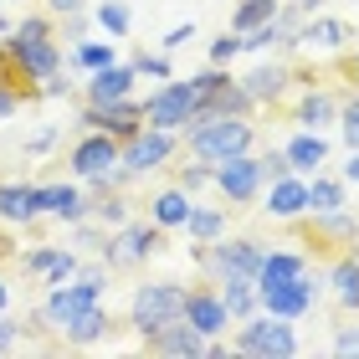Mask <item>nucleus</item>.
Here are the masks:
<instances>
[{
    "instance_id": "79ce46f5",
    "label": "nucleus",
    "mask_w": 359,
    "mask_h": 359,
    "mask_svg": "<svg viewBox=\"0 0 359 359\" xmlns=\"http://www.w3.org/2000/svg\"><path fill=\"white\" fill-rule=\"evenodd\" d=\"M195 41V21H180L170 36H159V52H180V46H190Z\"/></svg>"
},
{
    "instance_id": "0eeeda50",
    "label": "nucleus",
    "mask_w": 359,
    "mask_h": 359,
    "mask_svg": "<svg viewBox=\"0 0 359 359\" xmlns=\"http://www.w3.org/2000/svg\"><path fill=\"white\" fill-rule=\"evenodd\" d=\"M195 83V97H201V113H236V118H252L257 103L247 97V88H241V77H231L226 67H216L210 62L205 72L190 77Z\"/></svg>"
},
{
    "instance_id": "2eb2a0df",
    "label": "nucleus",
    "mask_w": 359,
    "mask_h": 359,
    "mask_svg": "<svg viewBox=\"0 0 359 359\" xmlns=\"http://www.w3.org/2000/svg\"><path fill=\"white\" fill-rule=\"evenodd\" d=\"M241 88H247V97L257 108H272V103H283V97L298 88V72H292L287 62H257V67L241 77Z\"/></svg>"
},
{
    "instance_id": "2f4dec72",
    "label": "nucleus",
    "mask_w": 359,
    "mask_h": 359,
    "mask_svg": "<svg viewBox=\"0 0 359 359\" xmlns=\"http://www.w3.org/2000/svg\"><path fill=\"white\" fill-rule=\"evenodd\" d=\"M190 241H216V236H226V210H216V205H190V216H185V226H180Z\"/></svg>"
},
{
    "instance_id": "c85d7f7f",
    "label": "nucleus",
    "mask_w": 359,
    "mask_h": 359,
    "mask_svg": "<svg viewBox=\"0 0 359 359\" xmlns=\"http://www.w3.org/2000/svg\"><path fill=\"white\" fill-rule=\"evenodd\" d=\"M216 287H221V303H226V318L231 323L257 313V283L252 277H226V283H216Z\"/></svg>"
},
{
    "instance_id": "ddd939ff",
    "label": "nucleus",
    "mask_w": 359,
    "mask_h": 359,
    "mask_svg": "<svg viewBox=\"0 0 359 359\" xmlns=\"http://www.w3.org/2000/svg\"><path fill=\"white\" fill-rule=\"evenodd\" d=\"M210 185H216L231 205H252L257 195H262V185H267V180H262V159H257L252 149H247V154L221 159V165H216V180H210Z\"/></svg>"
},
{
    "instance_id": "b1692460",
    "label": "nucleus",
    "mask_w": 359,
    "mask_h": 359,
    "mask_svg": "<svg viewBox=\"0 0 359 359\" xmlns=\"http://www.w3.org/2000/svg\"><path fill=\"white\" fill-rule=\"evenodd\" d=\"M308 241H329L339 252H359V216H349V210H323V216H313V236Z\"/></svg>"
},
{
    "instance_id": "09e8293b",
    "label": "nucleus",
    "mask_w": 359,
    "mask_h": 359,
    "mask_svg": "<svg viewBox=\"0 0 359 359\" xmlns=\"http://www.w3.org/2000/svg\"><path fill=\"white\" fill-rule=\"evenodd\" d=\"M339 180H344V185H359V149H349V159H344V175H339Z\"/></svg>"
},
{
    "instance_id": "a19ab883",
    "label": "nucleus",
    "mask_w": 359,
    "mask_h": 359,
    "mask_svg": "<svg viewBox=\"0 0 359 359\" xmlns=\"http://www.w3.org/2000/svg\"><path fill=\"white\" fill-rule=\"evenodd\" d=\"M257 159H262V180H267V185H272V180H283V175H292L283 149H267V154H257ZM267 185H262V190H267Z\"/></svg>"
},
{
    "instance_id": "72a5a7b5",
    "label": "nucleus",
    "mask_w": 359,
    "mask_h": 359,
    "mask_svg": "<svg viewBox=\"0 0 359 359\" xmlns=\"http://www.w3.org/2000/svg\"><path fill=\"white\" fill-rule=\"evenodd\" d=\"M277 6H283V0H236V6H231V31L247 36V31H257L262 21H272Z\"/></svg>"
},
{
    "instance_id": "5fc2aeb1",
    "label": "nucleus",
    "mask_w": 359,
    "mask_h": 359,
    "mask_svg": "<svg viewBox=\"0 0 359 359\" xmlns=\"http://www.w3.org/2000/svg\"><path fill=\"white\" fill-rule=\"evenodd\" d=\"M0 6H6V0H0Z\"/></svg>"
},
{
    "instance_id": "864d4df0",
    "label": "nucleus",
    "mask_w": 359,
    "mask_h": 359,
    "mask_svg": "<svg viewBox=\"0 0 359 359\" xmlns=\"http://www.w3.org/2000/svg\"><path fill=\"white\" fill-rule=\"evenodd\" d=\"M0 247H6V241H0Z\"/></svg>"
},
{
    "instance_id": "412c9836",
    "label": "nucleus",
    "mask_w": 359,
    "mask_h": 359,
    "mask_svg": "<svg viewBox=\"0 0 359 359\" xmlns=\"http://www.w3.org/2000/svg\"><path fill=\"white\" fill-rule=\"evenodd\" d=\"M292 123H298V128H313V134L334 128V123H339V97H334L329 88H313V93H303L298 103H292Z\"/></svg>"
},
{
    "instance_id": "7ed1b4c3",
    "label": "nucleus",
    "mask_w": 359,
    "mask_h": 359,
    "mask_svg": "<svg viewBox=\"0 0 359 359\" xmlns=\"http://www.w3.org/2000/svg\"><path fill=\"white\" fill-rule=\"evenodd\" d=\"M185 298H190V287H185V283H175V277L139 283V287H134V298H128V323H134V329L149 339V334L165 329V323L185 318Z\"/></svg>"
},
{
    "instance_id": "8fccbe9b",
    "label": "nucleus",
    "mask_w": 359,
    "mask_h": 359,
    "mask_svg": "<svg viewBox=\"0 0 359 359\" xmlns=\"http://www.w3.org/2000/svg\"><path fill=\"white\" fill-rule=\"evenodd\" d=\"M292 6H298L303 15H318V11H323V0H292Z\"/></svg>"
},
{
    "instance_id": "a878e982",
    "label": "nucleus",
    "mask_w": 359,
    "mask_h": 359,
    "mask_svg": "<svg viewBox=\"0 0 359 359\" xmlns=\"http://www.w3.org/2000/svg\"><path fill=\"white\" fill-rule=\"evenodd\" d=\"M93 201L77 185H41V216H57V221H88Z\"/></svg>"
},
{
    "instance_id": "9b49d317",
    "label": "nucleus",
    "mask_w": 359,
    "mask_h": 359,
    "mask_svg": "<svg viewBox=\"0 0 359 359\" xmlns=\"http://www.w3.org/2000/svg\"><path fill=\"white\" fill-rule=\"evenodd\" d=\"M354 36L359 31L344 21V15H313V21H303V31H298V52L303 57H313V62H329V57H344L349 46H354Z\"/></svg>"
},
{
    "instance_id": "f3484780",
    "label": "nucleus",
    "mask_w": 359,
    "mask_h": 359,
    "mask_svg": "<svg viewBox=\"0 0 359 359\" xmlns=\"http://www.w3.org/2000/svg\"><path fill=\"white\" fill-rule=\"evenodd\" d=\"M21 267L31 277H41V287H57V283H67V277H77V247H31L21 257Z\"/></svg>"
},
{
    "instance_id": "f257e3e1",
    "label": "nucleus",
    "mask_w": 359,
    "mask_h": 359,
    "mask_svg": "<svg viewBox=\"0 0 359 359\" xmlns=\"http://www.w3.org/2000/svg\"><path fill=\"white\" fill-rule=\"evenodd\" d=\"M185 144H190L195 159L221 165V159L247 154L252 144H257V123L252 118H236V113H201V118L185 128Z\"/></svg>"
},
{
    "instance_id": "dca6fc26",
    "label": "nucleus",
    "mask_w": 359,
    "mask_h": 359,
    "mask_svg": "<svg viewBox=\"0 0 359 359\" xmlns=\"http://www.w3.org/2000/svg\"><path fill=\"white\" fill-rule=\"evenodd\" d=\"M185 318H190L205 339H221L226 329H231V318H226V303H221V287H216V283L190 287V298H185Z\"/></svg>"
},
{
    "instance_id": "4be33fe9",
    "label": "nucleus",
    "mask_w": 359,
    "mask_h": 359,
    "mask_svg": "<svg viewBox=\"0 0 359 359\" xmlns=\"http://www.w3.org/2000/svg\"><path fill=\"white\" fill-rule=\"evenodd\" d=\"M41 216V185H26V180H6L0 185V221H36Z\"/></svg>"
},
{
    "instance_id": "f704fd0d",
    "label": "nucleus",
    "mask_w": 359,
    "mask_h": 359,
    "mask_svg": "<svg viewBox=\"0 0 359 359\" xmlns=\"http://www.w3.org/2000/svg\"><path fill=\"white\" fill-rule=\"evenodd\" d=\"M67 62L77 72H97V67H108V62H118V52H113V41H77Z\"/></svg>"
},
{
    "instance_id": "20e7f679",
    "label": "nucleus",
    "mask_w": 359,
    "mask_h": 359,
    "mask_svg": "<svg viewBox=\"0 0 359 359\" xmlns=\"http://www.w3.org/2000/svg\"><path fill=\"white\" fill-rule=\"evenodd\" d=\"M0 57H6L26 83H46V77H57L62 62H67L62 46H57V31H6Z\"/></svg>"
},
{
    "instance_id": "f03ea898",
    "label": "nucleus",
    "mask_w": 359,
    "mask_h": 359,
    "mask_svg": "<svg viewBox=\"0 0 359 359\" xmlns=\"http://www.w3.org/2000/svg\"><path fill=\"white\" fill-rule=\"evenodd\" d=\"M103 287H108V262H97V267H88V272L77 267V277L46 287V298H41V323H46V329H67L83 308L103 303Z\"/></svg>"
},
{
    "instance_id": "393cba45",
    "label": "nucleus",
    "mask_w": 359,
    "mask_h": 359,
    "mask_svg": "<svg viewBox=\"0 0 359 359\" xmlns=\"http://www.w3.org/2000/svg\"><path fill=\"white\" fill-rule=\"evenodd\" d=\"M323 283H329V292L339 298V308L359 313V252H339L334 267L323 272Z\"/></svg>"
},
{
    "instance_id": "cd10ccee",
    "label": "nucleus",
    "mask_w": 359,
    "mask_h": 359,
    "mask_svg": "<svg viewBox=\"0 0 359 359\" xmlns=\"http://www.w3.org/2000/svg\"><path fill=\"white\" fill-rule=\"evenodd\" d=\"M308 272V257L303 252H262V267H257V287H272V283H292V277Z\"/></svg>"
},
{
    "instance_id": "ea45409f",
    "label": "nucleus",
    "mask_w": 359,
    "mask_h": 359,
    "mask_svg": "<svg viewBox=\"0 0 359 359\" xmlns=\"http://www.w3.org/2000/svg\"><path fill=\"white\" fill-rule=\"evenodd\" d=\"M236 57H241V31H226V36L210 41V62H216V67H226V62H236Z\"/></svg>"
},
{
    "instance_id": "603ef678",
    "label": "nucleus",
    "mask_w": 359,
    "mask_h": 359,
    "mask_svg": "<svg viewBox=\"0 0 359 359\" xmlns=\"http://www.w3.org/2000/svg\"><path fill=\"white\" fill-rule=\"evenodd\" d=\"M6 31H11V15H6V11H0V36H6Z\"/></svg>"
},
{
    "instance_id": "c03bdc74",
    "label": "nucleus",
    "mask_w": 359,
    "mask_h": 359,
    "mask_svg": "<svg viewBox=\"0 0 359 359\" xmlns=\"http://www.w3.org/2000/svg\"><path fill=\"white\" fill-rule=\"evenodd\" d=\"M52 144H57V128H36V134L26 139V154H46Z\"/></svg>"
},
{
    "instance_id": "c756f323",
    "label": "nucleus",
    "mask_w": 359,
    "mask_h": 359,
    "mask_svg": "<svg viewBox=\"0 0 359 359\" xmlns=\"http://www.w3.org/2000/svg\"><path fill=\"white\" fill-rule=\"evenodd\" d=\"M108 323H113V318H108V308H103V303H93V308H83V313H77L62 334H67V344L83 349V344H97V339L108 334Z\"/></svg>"
},
{
    "instance_id": "7c9ffc66",
    "label": "nucleus",
    "mask_w": 359,
    "mask_h": 359,
    "mask_svg": "<svg viewBox=\"0 0 359 359\" xmlns=\"http://www.w3.org/2000/svg\"><path fill=\"white\" fill-rule=\"evenodd\" d=\"M344 180H329V175H318L308 180V216H323V210H344Z\"/></svg>"
},
{
    "instance_id": "37998d69",
    "label": "nucleus",
    "mask_w": 359,
    "mask_h": 359,
    "mask_svg": "<svg viewBox=\"0 0 359 359\" xmlns=\"http://www.w3.org/2000/svg\"><path fill=\"white\" fill-rule=\"evenodd\" d=\"M15 344H21V323H15L6 308H0V354H11Z\"/></svg>"
},
{
    "instance_id": "423d86ee",
    "label": "nucleus",
    "mask_w": 359,
    "mask_h": 359,
    "mask_svg": "<svg viewBox=\"0 0 359 359\" xmlns=\"http://www.w3.org/2000/svg\"><path fill=\"white\" fill-rule=\"evenodd\" d=\"M195 118H201V97H195V83H190V77H165V83L144 97V123H149V128L185 134Z\"/></svg>"
},
{
    "instance_id": "49530a36",
    "label": "nucleus",
    "mask_w": 359,
    "mask_h": 359,
    "mask_svg": "<svg viewBox=\"0 0 359 359\" xmlns=\"http://www.w3.org/2000/svg\"><path fill=\"white\" fill-rule=\"evenodd\" d=\"M339 62H344V77H349V83L359 88V46H349V52L339 57Z\"/></svg>"
},
{
    "instance_id": "3c124183",
    "label": "nucleus",
    "mask_w": 359,
    "mask_h": 359,
    "mask_svg": "<svg viewBox=\"0 0 359 359\" xmlns=\"http://www.w3.org/2000/svg\"><path fill=\"white\" fill-rule=\"evenodd\" d=\"M0 308H11V287H6V277H0Z\"/></svg>"
},
{
    "instance_id": "6e6552de",
    "label": "nucleus",
    "mask_w": 359,
    "mask_h": 359,
    "mask_svg": "<svg viewBox=\"0 0 359 359\" xmlns=\"http://www.w3.org/2000/svg\"><path fill=\"white\" fill-rule=\"evenodd\" d=\"M149 252H159V226L154 221H134V216L123 226H113V236L97 241V257H103L108 267H139Z\"/></svg>"
},
{
    "instance_id": "f8f14e48",
    "label": "nucleus",
    "mask_w": 359,
    "mask_h": 359,
    "mask_svg": "<svg viewBox=\"0 0 359 359\" xmlns=\"http://www.w3.org/2000/svg\"><path fill=\"white\" fill-rule=\"evenodd\" d=\"M318 292H323V277H292V283H272V287H257V308L272 318H292L298 323L308 308L318 303Z\"/></svg>"
},
{
    "instance_id": "6ab92c4d",
    "label": "nucleus",
    "mask_w": 359,
    "mask_h": 359,
    "mask_svg": "<svg viewBox=\"0 0 359 359\" xmlns=\"http://www.w3.org/2000/svg\"><path fill=\"white\" fill-rule=\"evenodd\" d=\"M154 354H170V359H201L205 354V334L195 329L190 318H175V323H165L159 334H149L144 339Z\"/></svg>"
},
{
    "instance_id": "e433bc0d",
    "label": "nucleus",
    "mask_w": 359,
    "mask_h": 359,
    "mask_svg": "<svg viewBox=\"0 0 359 359\" xmlns=\"http://www.w3.org/2000/svg\"><path fill=\"white\" fill-rule=\"evenodd\" d=\"M210 180H216V165H210V159H190V165H180V170H175V185H180V190H190V195H195V190H205Z\"/></svg>"
},
{
    "instance_id": "aec40b11",
    "label": "nucleus",
    "mask_w": 359,
    "mask_h": 359,
    "mask_svg": "<svg viewBox=\"0 0 359 359\" xmlns=\"http://www.w3.org/2000/svg\"><path fill=\"white\" fill-rule=\"evenodd\" d=\"M134 62H108V67L88 72V103H118V97H134Z\"/></svg>"
},
{
    "instance_id": "a18cd8bd",
    "label": "nucleus",
    "mask_w": 359,
    "mask_h": 359,
    "mask_svg": "<svg viewBox=\"0 0 359 359\" xmlns=\"http://www.w3.org/2000/svg\"><path fill=\"white\" fill-rule=\"evenodd\" d=\"M62 36H67V41H83V36H88V15H83V11H77V15H72V21H67V26H62Z\"/></svg>"
},
{
    "instance_id": "bb28decb",
    "label": "nucleus",
    "mask_w": 359,
    "mask_h": 359,
    "mask_svg": "<svg viewBox=\"0 0 359 359\" xmlns=\"http://www.w3.org/2000/svg\"><path fill=\"white\" fill-rule=\"evenodd\" d=\"M190 190H180V185H165L149 201V221L159 226V231H180V226H185V216H190Z\"/></svg>"
},
{
    "instance_id": "39448f33",
    "label": "nucleus",
    "mask_w": 359,
    "mask_h": 359,
    "mask_svg": "<svg viewBox=\"0 0 359 359\" xmlns=\"http://www.w3.org/2000/svg\"><path fill=\"white\" fill-rule=\"evenodd\" d=\"M231 349L247 354V359H292L303 344H298V329H292V318H272V313H262V308H257L252 318H241Z\"/></svg>"
},
{
    "instance_id": "4468645a",
    "label": "nucleus",
    "mask_w": 359,
    "mask_h": 359,
    "mask_svg": "<svg viewBox=\"0 0 359 359\" xmlns=\"http://www.w3.org/2000/svg\"><path fill=\"white\" fill-rule=\"evenodd\" d=\"M83 128H97V134H113V139H134L144 128V103L139 97H118V103H88L83 108Z\"/></svg>"
},
{
    "instance_id": "9d476101",
    "label": "nucleus",
    "mask_w": 359,
    "mask_h": 359,
    "mask_svg": "<svg viewBox=\"0 0 359 359\" xmlns=\"http://www.w3.org/2000/svg\"><path fill=\"white\" fill-rule=\"evenodd\" d=\"M180 149V134H170V128H149L144 123L134 139H123L118 144V165L128 170V175H154V170H165V159Z\"/></svg>"
},
{
    "instance_id": "5701e85b",
    "label": "nucleus",
    "mask_w": 359,
    "mask_h": 359,
    "mask_svg": "<svg viewBox=\"0 0 359 359\" xmlns=\"http://www.w3.org/2000/svg\"><path fill=\"white\" fill-rule=\"evenodd\" d=\"M283 154H287L292 175H313V170H323V159H329V139L313 134V128H298V134L283 144Z\"/></svg>"
},
{
    "instance_id": "58836bf2",
    "label": "nucleus",
    "mask_w": 359,
    "mask_h": 359,
    "mask_svg": "<svg viewBox=\"0 0 359 359\" xmlns=\"http://www.w3.org/2000/svg\"><path fill=\"white\" fill-rule=\"evenodd\" d=\"M134 72H139V77H154V83H165V77H175L170 52H139V57H134Z\"/></svg>"
},
{
    "instance_id": "a211bd4d",
    "label": "nucleus",
    "mask_w": 359,
    "mask_h": 359,
    "mask_svg": "<svg viewBox=\"0 0 359 359\" xmlns=\"http://www.w3.org/2000/svg\"><path fill=\"white\" fill-rule=\"evenodd\" d=\"M262 210H267L272 221H298V216H308V175H283V180H272Z\"/></svg>"
},
{
    "instance_id": "1a4fd4ad",
    "label": "nucleus",
    "mask_w": 359,
    "mask_h": 359,
    "mask_svg": "<svg viewBox=\"0 0 359 359\" xmlns=\"http://www.w3.org/2000/svg\"><path fill=\"white\" fill-rule=\"evenodd\" d=\"M67 165H72V175H77V180H88V185L108 190L113 170H118V139H113V134H97V128H88V134L72 144Z\"/></svg>"
},
{
    "instance_id": "473e14b6",
    "label": "nucleus",
    "mask_w": 359,
    "mask_h": 359,
    "mask_svg": "<svg viewBox=\"0 0 359 359\" xmlns=\"http://www.w3.org/2000/svg\"><path fill=\"white\" fill-rule=\"evenodd\" d=\"M93 26L103 31L108 41H123V36H128V26H134V11H128L123 0H103V6L93 11Z\"/></svg>"
},
{
    "instance_id": "c9c22d12",
    "label": "nucleus",
    "mask_w": 359,
    "mask_h": 359,
    "mask_svg": "<svg viewBox=\"0 0 359 359\" xmlns=\"http://www.w3.org/2000/svg\"><path fill=\"white\" fill-rule=\"evenodd\" d=\"M88 216H93V221H103V226H123L128 216H134V205H128V195H118V190L108 185V195H103V201H93Z\"/></svg>"
},
{
    "instance_id": "de8ad7c7",
    "label": "nucleus",
    "mask_w": 359,
    "mask_h": 359,
    "mask_svg": "<svg viewBox=\"0 0 359 359\" xmlns=\"http://www.w3.org/2000/svg\"><path fill=\"white\" fill-rule=\"evenodd\" d=\"M46 11H52V15H77L83 0H46Z\"/></svg>"
},
{
    "instance_id": "4c0bfd02",
    "label": "nucleus",
    "mask_w": 359,
    "mask_h": 359,
    "mask_svg": "<svg viewBox=\"0 0 359 359\" xmlns=\"http://www.w3.org/2000/svg\"><path fill=\"white\" fill-rule=\"evenodd\" d=\"M339 134H344L349 149H359V88L339 103Z\"/></svg>"
}]
</instances>
